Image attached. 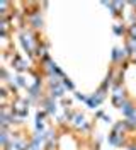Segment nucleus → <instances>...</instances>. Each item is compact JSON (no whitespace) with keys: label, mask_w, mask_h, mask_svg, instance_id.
Listing matches in <instances>:
<instances>
[{"label":"nucleus","mask_w":136,"mask_h":150,"mask_svg":"<svg viewBox=\"0 0 136 150\" xmlns=\"http://www.w3.org/2000/svg\"><path fill=\"white\" fill-rule=\"evenodd\" d=\"M51 150H97L92 137L78 128L60 126L51 140Z\"/></svg>","instance_id":"1"},{"label":"nucleus","mask_w":136,"mask_h":150,"mask_svg":"<svg viewBox=\"0 0 136 150\" xmlns=\"http://www.w3.org/2000/svg\"><path fill=\"white\" fill-rule=\"evenodd\" d=\"M121 87L124 96L136 106V62H128L121 72Z\"/></svg>","instance_id":"2"}]
</instances>
